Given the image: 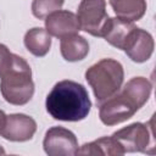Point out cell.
Instances as JSON below:
<instances>
[{"label": "cell", "instance_id": "cell-1", "mask_svg": "<svg viewBox=\"0 0 156 156\" xmlns=\"http://www.w3.org/2000/svg\"><path fill=\"white\" fill-rule=\"evenodd\" d=\"M151 82L145 77L129 79L115 95L99 105V118L105 126H116L132 118L149 100Z\"/></svg>", "mask_w": 156, "mask_h": 156}, {"label": "cell", "instance_id": "cell-2", "mask_svg": "<svg viewBox=\"0 0 156 156\" xmlns=\"http://www.w3.org/2000/svg\"><path fill=\"white\" fill-rule=\"evenodd\" d=\"M45 107L54 119L78 122L88 117L91 110V101L83 84L63 79L57 82L48 94Z\"/></svg>", "mask_w": 156, "mask_h": 156}, {"label": "cell", "instance_id": "cell-3", "mask_svg": "<svg viewBox=\"0 0 156 156\" xmlns=\"http://www.w3.org/2000/svg\"><path fill=\"white\" fill-rule=\"evenodd\" d=\"M0 91L6 102L16 106L28 104L34 95L32 68L21 56L13 54L11 66L0 74Z\"/></svg>", "mask_w": 156, "mask_h": 156}, {"label": "cell", "instance_id": "cell-4", "mask_svg": "<svg viewBox=\"0 0 156 156\" xmlns=\"http://www.w3.org/2000/svg\"><path fill=\"white\" fill-rule=\"evenodd\" d=\"M85 79L93 89L96 104L100 105L115 95L123 84L124 69L119 61L102 58L85 71Z\"/></svg>", "mask_w": 156, "mask_h": 156}, {"label": "cell", "instance_id": "cell-5", "mask_svg": "<svg viewBox=\"0 0 156 156\" xmlns=\"http://www.w3.org/2000/svg\"><path fill=\"white\" fill-rule=\"evenodd\" d=\"M77 18L82 30L93 37H101L110 18L106 11V0H82L78 6Z\"/></svg>", "mask_w": 156, "mask_h": 156}, {"label": "cell", "instance_id": "cell-6", "mask_svg": "<svg viewBox=\"0 0 156 156\" xmlns=\"http://www.w3.org/2000/svg\"><path fill=\"white\" fill-rule=\"evenodd\" d=\"M112 136L121 144L124 152H143L151 154L149 147L152 143V132L145 123L135 122L127 127L116 130Z\"/></svg>", "mask_w": 156, "mask_h": 156}, {"label": "cell", "instance_id": "cell-7", "mask_svg": "<svg viewBox=\"0 0 156 156\" xmlns=\"http://www.w3.org/2000/svg\"><path fill=\"white\" fill-rule=\"evenodd\" d=\"M43 147L49 156H73L77 155L79 145L73 132L65 127L55 126L46 130Z\"/></svg>", "mask_w": 156, "mask_h": 156}, {"label": "cell", "instance_id": "cell-8", "mask_svg": "<svg viewBox=\"0 0 156 156\" xmlns=\"http://www.w3.org/2000/svg\"><path fill=\"white\" fill-rule=\"evenodd\" d=\"M154 49L155 43L152 35L145 29L135 27L129 33L122 50L133 62L143 63L151 57V55L154 54Z\"/></svg>", "mask_w": 156, "mask_h": 156}, {"label": "cell", "instance_id": "cell-9", "mask_svg": "<svg viewBox=\"0 0 156 156\" xmlns=\"http://www.w3.org/2000/svg\"><path fill=\"white\" fill-rule=\"evenodd\" d=\"M37 132V122L24 113H11L6 116L1 136L10 141L22 143L30 140Z\"/></svg>", "mask_w": 156, "mask_h": 156}, {"label": "cell", "instance_id": "cell-10", "mask_svg": "<svg viewBox=\"0 0 156 156\" xmlns=\"http://www.w3.org/2000/svg\"><path fill=\"white\" fill-rule=\"evenodd\" d=\"M45 29L55 38L62 39L80 30L77 15L68 10H58L45 17Z\"/></svg>", "mask_w": 156, "mask_h": 156}, {"label": "cell", "instance_id": "cell-11", "mask_svg": "<svg viewBox=\"0 0 156 156\" xmlns=\"http://www.w3.org/2000/svg\"><path fill=\"white\" fill-rule=\"evenodd\" d=\"M136 26L130 21H126L119 17H110L107 23L105 24L101 37L110 45L122 50L129 33Z\"/></svg>", "mask_w": 156, "mask_h": 156}, {"label": "cell", "instance_id": "cell-12", "mask_svg": "<svg viewBox=\"0 0 156 156\" xmlns=\"http://www.w3.org/2000/svg\"><path fill=\"white\" fill-rule=\"evenodd\" d=\"M124 150L121 144L111 135V136H101L94 141L85 143L78 149L77 155H102V156H122L124 155Z\"/></svg>", "mask_w": 156, "mask_h": 156}, {"label": "cell", "instance_id": "cell-13", "mask_svg": "<svg viewBox=\"0 0 156 156\" xmlns=\"http://www.w3.org/2000/svg\"><path fill=\"white\" fill-rule=\"evenodd\" d=\"M60 51L62 57L68 62L82 61L89 54V43L84 37L77 33L61 39Z\"/></svg>", "mask_w": 156, "mask_h": 156}, {"label": "cell", "instance_id": "cell-14", "mask_svg": "<svg viewBox=\"0 0 156 156\" xmlns=\"http://www.w3.org/2000/svg\"><path fill=\"white\" fill-rule=\"evenodd\" d=\"M23 43L26 49L37 57L45 56L51 48V35L45 28L34 27L26 32Z\"/></svg>", "mask_w": 156, "mask_h": 156}, {"label": "cell", "instance_id": "cell-15", "mask_svg": "<svg viewBox=\"0 0 156 156\" xmlns=\"http://www.w3.org/2000/svg\"><path fill=\"white\" fill-rule=\"evenodd\" d=\"M110 5L116 17L130 22L141 20L147 7L146 0H110Z\"/></svg>", "mask_w": 156, "mask_h": 156}, {"label": "cell", "instance_id": "cell-16", "mask_svg": "<svg viewBox=\"0 0 156 156\" xmlns=\"http://www.w3.org/2000/svg\"><path fill=\"white\" fill-rule=\"evenodd\" d=\"M65 0H33L32 13L38 20H44L50 13L61 10Z\"/></svg>", "mask_w": 156, "mask_h": 156}, {"label": "cell", "instance_id": "cell-17", "mask_svg": "<svg viewBox=\"0 0 156 156\" xmlns=\"http://www.w3.org/2000/svg\"><path fill=\"white\" fill-rule=\"evenodd\" d=\"M13 54L4 44H0V74L5 72L12 63Z\"/></svg>", "mask_w": 156, "mask_h": 156}, {"label": "cell", "instance_id": "cell-18", "mask_svg": "<svg viewBox=\"0 0 156 156\" xmlns=\"http://www.w3.org/2000/svg\"><path fill=\"white\" fill-rule=\"evenodd\" d=\"M5 121H6V115L2 110H0V134L4 129V126H5Z\"/></svg>", "mask_w": 156, "mask_h": 156}, {"label": "cell", "instance_id": "cell-19", "mask_svg": "<svg viewBox=\"0 0 156 156\" xmlns=\"http://www.w3.org/2000/svg\"><path fill=\"white\" fill-rule=\"evenodd\" d=\"M0 155H5V150H4V147L0 145Z\"/></svg>", "mask_w": 156, "mask_h": 156}]
</instances>
